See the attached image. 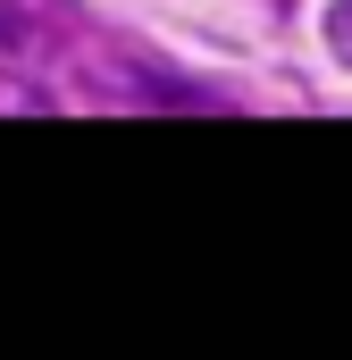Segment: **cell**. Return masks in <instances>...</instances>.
Wrapping results in <instances>:
<instances>
[{
    "instance_id": "obj_1",
    "label": "cell",
    "mask_w": 352,
    "mask_h": 360,
    "mask_svg": "<svg viewBox=\"0 0 352 360\" xmlns=\"http://www.w3.org/2000/svg\"><path fill=\"white\" fill-rule=\"evenodd\" d=\"M327 42H336V59L352 68V0H327Z\"/></svg>"
},
{
    "instance_id": "obj_2",
    "label": "cell",
    "mask_w": 352,
    "mask_h": 360,
    "mask_svg": "<svg viewBox=\"0 0 352 360\" xmlns=\"http://www.w3.org/2000/svg\"><path fill=\"white\" fill-rule=\"evenodd\" d=\"M25 42V17H17V0H0V51H17Z\"/></svg>"
}]
</instances>
